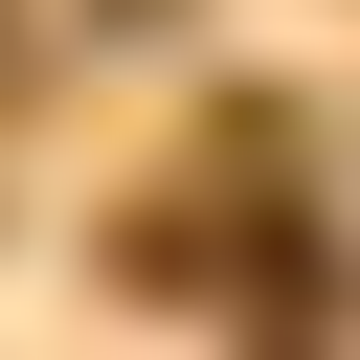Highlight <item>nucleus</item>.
Returning a JSON list of instances; mask_svg holds the SVG:
<instances>
[{
    "mask_svg": "<svg viewBox=\"0 0 360 360\" xmlns=\"http://www.w3.org/2000/svg\"><path fill=\"white\" fill-rule=\"evenodd\" d=\"M112 22H158V0H112Z\"/></svg>",
    "mask_w": 360,
    "mask_h": 360,
    "instance_id": "obj_1",
    "label": "nucleus"
}]
</instances>
